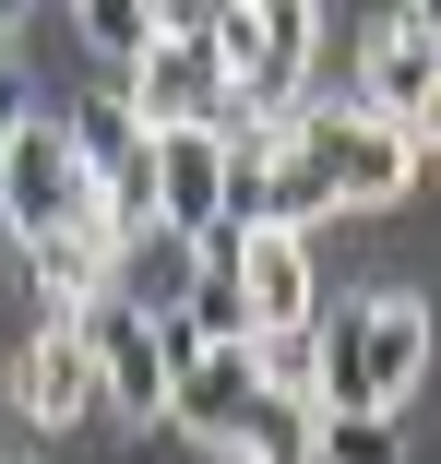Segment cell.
<instances>
[{"label":"cell","instance_id":"cell-1","mask_svg":"<svg viewBox=\"0 0 441 464\" xmlns=\"http://www.w3.org/2000/svg\"><path fill=\"white\" fill-rule=\"evenodd\" d=\"M429 382V298L417 286H358L310 322V405L322 417H406Z\"/></svg>","mask_w":441,"mask_h":464},{"label":"cell","instance_id":"cell-2","mask_svg":"<svg viewBox=\"0 0 441 464\" xmlns=\"http://www.w3.org/2000/svg\"><path fill=\"white\" fill-rule=\"evenodd\" d=\"M275 143L322 179V203L334 215H394V203H417V143H394L382 120H358V108H346V96H299L287 120H275Z\"/></svg>","mask_w":441,"mask_h":464},{"label":"cell","instance_id":"cell-3","mask_svg":"<svg viewBox=\"0 0 441 464\" xmlns=\"http://www.w3.org/2000/svg\"><path fill=\"white\" fill-rule=\"evenodd\" d=\"M203 48L250 120H287L299 96H322V13L310 0H227V13H203Z\"/></svg>","mask_w":441,"mask_h":464},{"label":"cell","instance_id":"cell-4","mask_svg":"<svg viewBox=\"0 0 441 464\" xmlns=\"http://www.w3.org/2000/svg\"><path fill=\"white\" fill-rule=\"evenodd\" d=\"M72 227H108V215L83 203V167H72L60 108H24L13 143H0V238H13V262H24V250L72 238Z\"/></svg>","mask_w":441,"mask_h":464},{"label":"cell","instance_id":"cell-5","mask_svg":"<svg viewBox=\"0 0 441 464\" xmlns=\"http://www.w3.org/2000/svg\"><path fill=\"white\" fill-rule=\"evenodd\" d=\"M346 108L382 120L394 143H417V155H429V131H441V36H429V13H370V24H358Z\"/></svg>","mask_w":441,"mask_h":464},{"label":"cell","instance_id":"cell-6","mask_svg":"<svg viewBox=\"0 0 441 464\" xmlns=\"http://www.w3.org/2000/svg\"><path fill=\"white\" fill-rule=\"evenodd\" d=\"M108 96L132 108L143 143H167V131H227V72H215V48H203V13H155V48L108 83Z\"/></svg>","mask_w":441,"mask_h":464},{"label":"cell","instance_id":"cell-7","mask_svg":"<svg viewBox=\"0 0 441 464\" xmlns=\"http://www.w3.org/2000/svg\"><path fill=\"white\" fill-rule=\"evenodd\" d=\"M72 334H83V369H96V417L132 429V440H155L167 429V334L143 310H120V298L72 310Z\"/></svg>","mask_w":441,"mask_h":464},{"label":"cell","instance_id":"cell-8","mask_svg":"<svg viewBox=\"0 0 441 464\" xmlns=\"http://www.w3.org/2000/svg\"><path fill=\"white\" fill-rule=\"evenodd\" d=\"M155 334H167V440L227 452V429H239V417H250V393H262L250 345H191L180 322H155Z\"/></svg>","mask_w":441,"mask_h":464},{"label":"cell","instance_id":"cell-9","mask_svg":"<svg viewBox=\"0 0 441 464\" xmlns=\"http://www.w3.org/2000/svg\"><path fill=\"white\" fill-rule=\"evenodd\" d=\"M60 131H72V167H83V203L132 238L143 227V179H155V143L132 131V108L108 96V83H83V108H60Z\"/></svg>","mask_w":441,"mask_h":464},{"label":"cell","instance_id":"cell-10","mask_svg":"<svg viewBox=\"0 0 441 464\" xmlns=\"http://www.w3.org/2000/svg\"><path fill=\"white\" fill-rule=\"evenodd\" d=\"M227 274H239L250 345H287L322 322V238H227Z\"/></svg>","mask_w":441,"mask_h":464},{"label":"cell","instance_id":"cell-11","mask_svg":"<svg viewBox=\"0 0 441 464\" xmlns=\"http://www.w3.org/2000/svg\"><path fill=\"white\" fill-rule=\"evenodd\" d=\"M143 227H155V238H180V250L227 238V143H215V131H167V143H155Z\"/></svg>","mask_w":441,"mask_h":464},{"label":"cell","instance_id":"cell-12","mask_svg":"<svg viewBox=\"0 0 441 464\" xmlns=\"http://www.w3.org/2000/svg\"><path fill=\"white\" fill-rule=\"evenodd\" d=\"M13 417L36 440H72V429H96V369H83V334L72 322H36L13 345Z\"/></svg>","mask_w":441,"mask_h":464},{"label":"cell","instance_id":"cell-13","mask_svg":"<svg viewBox=\"0 0 441 464\" xmlns=\"http://www.w3.org/2000/svg\"><path fill=\"white\" fill-rule=\"evenodd\" d=\"M310 440H322V405L310 393H250V417L227 429L215 464H310Z\"/></svg>","mask_w":441,"mask_h":464},{"label":"cell","instance_id":"cell-14","mask_svg":"<svg viewBox=\"0 0 441 464\" xmlns=\"http://www.w3.org/2000/svg\"><path fill=\"white\" fill-rule=\"evenodd\" d=\"M72 36H83V60H96V83H120V72L155 48V0H83Z\"/></svg>","mask_w":441,"mask_h":464},{"label":"cell","instance_id":"cell-15","mask_svg":"<svg viewBox=\"0 0 441 464\" xmlns=\"http://www.w3.org/2000/svg\"><path fill=\"white\" fill-rule=\"evenodd\" d=\"M310 464H406V417H322Z\"/></svg>","mask_w":441,"mask_h":464},{"label":"cell","instance_id":"cell-16","mask_svg":"<svg viewBox=\"0 0 441 464\" xmlns=\"http://www.w3.org/2000/svg\"><path fill=\"white\" fill-rule=\"evenodd\" d=\"M0 464H36V452H0Z\"/></svg>","mask_w":441,"mask_h":464}]
</instances>
